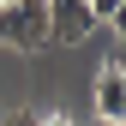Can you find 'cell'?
Returning a JSON list of instances; mask_svg holds the SVG:
<instances>
[{
	"instance_id": "6da1fadb",
	"label": "cell",
	"mask_w": 126,
	"mask_h": 126,
	"mask_svg": "<svg viewBox=\"0 0 126 126\" xmlns=\"http://www.w3.org/2000/svg\"><path fill=\"white\" fill-rule=\"evenodd\" d=\"M90 30H96V18H90V6H84V0H48V42L78 48Z\"/></svg>"
},
{
	"instance_id": "7a4b0ae2",
	"label": "cell",
	"mask_w": 126,
	"mask_h": 126,
	"mask_svg": "<svg viewBox=\"0 0 126 126\" xmlns=\"http://www.w3.org/2000/svg\"><path fill=\"white\" fill-rule=\"evenodd\" d=\"M96 120L102 126H120L126 120V60L120 54L96 72Z\"/></svg>"
},
{
	"instance_id": "3957f363",
	"label": "cell",
	"mask_w": 126,
	"mask_h": 126,
	"mask_svg": "<svg viewBox=\"0 0 126 126\" xmlns=\"http://www.w3.org/2000/svg\"><path fill=\"white\" fill-rule=\"evenodd\" d=\"M96 24H120V0H84Z\"/></svg>"
},
{
	"instance_id": "277c9868",
	"label": "cell",
	"mask_w": 126,
	"mask_h": 126,
	"mask_svg": "<svg viewBox=\"0 0 126 126\" xmlns=\"http://www.w3.org/2000/svg\"><path fill=\"white\" fill-rule=\"evenodd\" d=\"M36 120H42V114H30V108H18V114H12L6 126H36Z\"/></svg>"
},
{
	"instance_id": "5b68a950",
	"label": "cell",
	"mask_w": 126,
	"mask_h": 126,
	"mask_svg": "<svg viewBox=\"0 0 126 126\" xmlns=\"http://www.w3.org/2000/svg\"><path fill=\"white\" fill-rule=\"evenodd\" d=\"M36 126H72V120H66V114H54V120H36Z\"/></svg>"
},
{
	"instance_id": "8992f818",
	"label": "cell",
	"mask_w": 126,
	"mask_h": 126,
	"mask_svg": "<svg viewBox=\"0 0 126 126\" xmlns=\"http://www.w3.org/2000/svg\"><path fill=\"white\" fill-rule=\"evenodd\" d=\"M0 6H12V0H0Z\"/></svg>"
},
{
	"instance_id": "52a82bcc",
	"label": "cell",
	"mask_w": 126,
	"mask_h": 126,
	"mask_svg": "<svg viewBox=\"0 0 126 126\" xmlns=\"http://www.w3.org/2000/svg\"><path fill=\"white\" fill-rule=\"evenodd\" d=\"M96 126H102V120H96Z\"/></svg>"
}]
</instances>
